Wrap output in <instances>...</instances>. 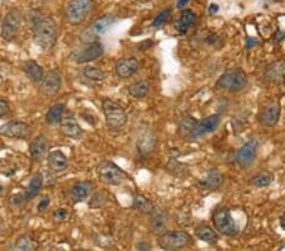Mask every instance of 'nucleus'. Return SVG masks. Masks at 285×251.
<instances>
[{"mask_svg": "<svg viewBox=\"0 0 285 251\" xmlns=\"http://www.w3.org/2000/svg\"><path fill=\"white\" fill-rule=\"evenodd\" d=\"M33 40L42 50H51L57 41V24L50 17L38 18L33 24Z\"/></svg>", "mask_w": 285, "mask_h": 251, "instance_id": "1", "label": "nucleus"}, {"mask_svg": "<svg viewBox=\"0 0 285 251\" xmlns=\"http://www.w3.org/2000/svg\"><path fill=\"white\" fill-rule=\"evenodd\" d=\"M103 112L104 116H105L106 126L111 130L119 131L127 123L128 117L124 108L119 103L114 102V100L105 98L103 100Z\"/></svg>", "mask_w": 285, "mask_h": 251, "instance_id": "2", "label": "nucleus"}, {"mask_svg": "<svg viewBox=\"0 0 285 251\" xmlns=\"http://www.w3.org/2000/svg\"><path fill=\"white\" fill-rule=\"evenodd\" d=\"M248 79L242 69H236L221 76L216 83V88L219 90H228L231 93L241 92L246 88Z\"/></svg>", "mask_w": 285, "mask_h": 251, "instance_id": "3", "label": "nucleus"}, {"mask_svg": "<svg viewBox=\"0 0 285 251\" xmlns=\"http://www.w3.org/2000/svg\"><path fill=\"white\" fill-rule=\"evenodd\" d=\"M93 9V0H70L66 7L65 17L73 26L81 24Z\"/></svg>", "mask_w": 285, "mask_h": 251, "instance_id": "4", "label": "nucleus"}, {"mask_svg": "<svg viewBox=\"0 0 285 251\" xmlns=\"http://www.w3.org/2000/svg\"><path fill=\"white\" fill-rule=\"evenodd\" d=\"M22 22H23V15H22L21 10L15 9V8L10 9L3 19L2 29H0L3 40L7 41V42L14 41L18 37L19 31H21Z\"/></svg>", "mask_w": 285, "mask_h": 251, "instance_id": "5", "label": "nucleus"}, {"mask_svg": "<svg viewBox=\"0 0 285 251\" xmlns=\"http://www.w3.org/2000/svg\"><path fill=\"white\" fill-rule=\"evenodd\" d=\"M191 244L190 235L185 231H168L158 237V245L164 250L185 249Z\"/></svg>", "mask_w": 285, "mask_h": 251, "instance_id": "6", "label": "nucleus"}, {"mask_svg": "<svg viewBox=\"0 0 285 251\" xmlns=\"http://www.w3.org/2000/svg\"><path fill=\"white\" fill-rule=\"evenodd\" d=\"M97 173L99 179L108 185H119L127 179V173L112 162H103L98 165Z\"/></svg>", "mask_w": 285, "mask_h": 251, "instance_id": "7", "label": "nucleus"}, {"mask_svg": "<svg viewBox=\"0 0 285 251\" xmlns=\"http://www.w3.org/2000/svg\"><path fill=\"white\" fill-rule=\"evenodd\" d=\"M116 23V17L114 15H104L94 22L89 28H86L81 33L80 40L85 43L94 42V38H97L100 34H104L113 24Z\"/></svg>", "mask_w": 285, "mask_h": 251, "instance_id": "8", "label": "nucleus"}, {"mask_svg": "<svg viewBox=\"0 0 285 251\" xmlns=\"http://www.w3.org/2000/svg\"><path fill=\"white\" fill-rule=\"evenodd\" d=\"M213 223L215 227L224 236H234L237 234V225L231 212L227 208H219L213 213Z\"/></svg>", "mask_w": 285, "mask_h": 251, "instance_id": "9", "label": "nucleus"}, {"mask_svg": "<svg viewBox=\"0 0 285 251\" xmlns=\"http://www.w3.org/2000/svg\"><path fill=\"white\" fill-rule=\"evenodd\" d=\"M32 127L26 122L10 121L0 127V135L4 137L17 138V140H26L31 136Z\"/></svg>", "mask_w": 285, "mask_h": 251, "instance_id": "10", "label": "nucleus"}, {"mask_svg": "<svg viewBox=\"0 0 285 251\" xmlns=\"http://www.w3.org/2000/svg\"><path fill=\"white\" fill-rule=\"evenodd\" d=\"M219 123H221V117L218 114L207 117V118H204L203 121L198 122L194 126V128L190 131L188 137L191 138V140H197V138H201L203 136L209 135V133L215 132L217 130Z\"/></svg>", "mask_w": 285, "mask_h": 251, "instance_id": "11", "label": "nucleus"}, {"mask_svg": "<svg viewBox=\"0 0 285 251\" xmlns=\"http://www.w3.org/2000/svg\"><path fill=\"white\" fill-rule=\"evenodd\" d=\"M257 144L256 140H251L246 142L236 154V162L242 169H247L254 164L257 154Z\"/></svg>", "mask_w": 285, "mask_h": 251, "instance_id": "12", "label": "nucleus"}, {"mask_svg": "<svg viewBox=\"0 0 285 251\" xmlns=\"http://www.w3.org/2000/svg\"><path fill=\"white\" fill-rule=\"evenodd\" d=\"M62 78L61 73L57 69L51 70L43 76L42 81H41V93L47 97H52V95L57 94L61 89Z\"/></svg>", "mask_w": 285, "mask_h": 251, "instance_id": "13", "label": "nucleus"}, {"mask_svg": "<svg viewBox=\"0 0 285 251\" xmlns=\"http://www.w3.org/2000/svg\"><path fill=\"white\" fill-rule=\"evenodd\" d=\"M139 69V62L136 57L128 56V57H122L117 61L116 64V73L119 78L128 79L131 76H133L134 74L138 71Z\"/></svg>", "mask_w": 285, "mask_h": 251, "instance_id": "14", "label": "nucleus"}, {"mask_svg": "<svg viewBox=\"0 0 285 251\" xmlns=\"http://www.w3.org/2000/svg\"><path fill=\"white\" fill-rule=\"evenodd\" d=\"M60 130L66 137L73 138V140H79L83 136V130L73 114L62 117L61 122H60Z\"/></svg>", "mask_w": 285, "mask_h": 251, "instance_id": "15", "label": "nucleus"}, {"mask_svg": "<svg viewBox=\"0 0 285 251\" xmlns=\"http://www.w3.org/2000/svg\"><path fill=\"white\" fill-rule=\"evenodd\" d=\"M48 149H50V144L47 138L45 136H37L29 144V155L33 162L40 163L48 155Z\"/></svg>", "mask_w": 285, "mask_h": 251, "instance_id": "16", "label": "nucleus"}, {"mask_svg": "<svg viewBox=\"0 0 285 251\" xmlns=\"http://www.w3.org/2000/svg\"><path fill=\"white\" fill-rule=\"evenodd\" d=\"M137 151L139 156H149L156 147V136L152 131L146 130L137 138Z\"/></svg>", "mask_w": 285, "mask_h": 251, "instance_id": "17", "label": "nucleus"}, {"mask_svg": "<svg viewBox=\"0 0 285 251\" xmlns=\"http://www.w3.org/2000/svg\"><path fill=\"white\" fill-rule=\"evenodd\" d=\"M103 53H104L103 43L94 41V42H90L89 45H87L86 47H85L84 50L78 55L76 61H78V64H86V62L94 61V60L99 59Z\"/></svg>", "mask_w": 285, "mask_h": 251, "instance_id": "18", "label": "nucleus"}, {"mask_svg": "<svg viewBox=\"0 0 285 251\" xmlns=\"http://www.w3.org/2000/svg\"><path fill=\"white\" fill-rule=\"evenodd\" d=\"M260 122L266 127H274L280 118V105L279 103H270L260 113Z\"/></svg>", "mask_w": 285, "mask_h": 251, "instance_id": "19", "label": "nucleus"}, {"mask_svg": "<svg viewBox=\"0 0 285 251\" xmlns=\"http://www.w3.org/2000/svg\"><path fill=\"white\" fill-rule=\"evenodd\" d=\"M93 190V183L87 182V180H80L76 182L75 184L71 187L70 189V197L75 203H80L87 199L92 194Z\"/></svg>", "mask_w": 285, "mask_h": 251, "instance_id": "20", "label": "nucleus"}, {"mask_svg": "<svg viewBox=\"0 0 285 251\" xmlns=\"http://www.w3.org/2000/svg\"><path fill=\"white\" fill-rule=\"evenodd\" d=\"M222 183H223V175L216 169H212L202 176L198 185L202 190H215L221 187Z\"/></svg>", "mask_w": 285, "mask_h": 251, "instance_id": "21", "label": "nucleus"}, {"mask_svg": "<svg viewBox=\"0 0 285 251\" xmlns=\"http://www.w3.org/2000/svg\"><path fill=\"white\" fill-rule=\"evenodd\" d=\"M47 164L48 168L54 173H62V171H65L68 168V160L66 155L62 151H60V150H54V151L48 152Z\"/></svg>", "mask_w": 285, "mask_h": 251, "instance_id": "22", "label": "nucleus"}, {"mask_svg": "<svg viewBox=\"0 0 285 251\" xmlns=\"http://www.w3.org/2000/svg\"><path fill=\"white\" fill-rule=\"evenodd\" d=\"M22 69H23L27 78L35 84H41L43 76H45L43 67L38 62H35L34 60H27L23 64V66H22Z\"/></svg>", "mask_w": 285, "mask_h": 251, "instance_id": "23", "label": "nucleus"}, {"mask_svg": "<svg viewBox=\"0 0 285 251\" xmlns=\"http://www.w3.org/2000/svg\"><path fill=\"white\" fill-rule=\"evenodd\" d=\"M42 185H43V178L41 174H35L33 178L31 179V182H29L28 187H27L26 192H24V198H26V201H31V199H33L37 197L38 194L41 193V189H42Z\"/></svg>", "mask_w": 285, "mask_h": 251, "instance_id": "24", "label": "nucleus"}, {"mask_svg": "<svg viewBox=\"0 0 285 251\" xmlns=\"http://www.w3.org/2000/svg\"><path fill=\"white\" fill-rule=\"evenodd\" d=\"M64 112L65 104H62V103H57V104L50 107V109H48L45 114V119L46 122H47V124H59L60 122H61L62 117H64Z\"/></svg>", "mask_w": 285, "mask_h": 251, "instance_id": "25", "label": "nucleus"}, {"mask_svg": "<svg viewBox=\"0 0 285 251\" xmlns=\"http://www.w3.org/2000/svg\"><path fill=\"white\" fill-rule=\"evenodd\" d=\"M195 22H197V17L191 10H183L182 14H180L179 21H177L176 27L177 29H179L180 33L184 34L194 26V24H195Z\"/></svg>", "mask_w": 285, "mask_h": 251, "instance_id": "26", "label": "nucleus"}, {"mask_svg": "<svg viewBox=\"0 0 285 251\" xmlns=\"http://www.w3.org/2000/svg\"><path fill=\"white\" fill-rule=\"evenodd\" d=\"M152 220H151V231L153 234H163L165 232L166 225H168V220L164 212H156L155 209L151 212Z\"/></svg>", "mask_w": 285, "mask_h": 251, "instance_id": "27", "label": "nucleus"}, {"mask_svg": "<svg viewBox=\"0 0 285 251\" xmlns=\"http://www.w3.org/2000/svg\"><path fill=\"white\" fill-rule=\"evenodd\" d=\"M195 235L199 240L207 242V244H217L218 242V235L207 225L198 226L195 230Z\"/></svg>", "mask_w": 285, "mask_h": 251, "instance_id": "28", "label": "nucleus"}, {"mask_svg": "<svg viewBox=\"0 0 285 251\" xmlns=\"http://www.w3.org/2000/svg\"><path fill=\"white\" fill-rule=\"evenodd\" d=\"M128 92L136 99H144L149 95L150 93V84L146 80H139L132 84V85L128 88Z\"/></svg>", "mask_w": 285, "mask_h": 251, "instance_id": "29", "label": "nucleus"}, {"mask_svg": "<svg viewBox=\"0 0 285 251\" xmlns=\"http://www.w3.org/2000/svg\"><path fill=\"white\" fill-rule=\"evenodd\" d=\"M14 249L15 250H23V251H28V250H34L35 249V244L34 240L31 235L24 234L21 235L14 242Z\"/></svg>", "mask_w": 285, "mask_h": 251, "instance_id": "30", "label": "nucleus"}, {"mask_svg": "<svg viewBox=\"0 0 285 251\" xmlns=\"http://www.w3.org/2000/svg\"><path fill=\"white\" fill-rule=\"evenodd\" d=\"M83 74L85 78L93 81H101L106 78L105 71H103L97 66H85L83 69Z\"/></svg>", "mask_w": 285, "mask_h": 251, "instance_id": "31", "label": "nucleus"}, {"mask_svg": "<svg viewBox=\"0 0 285 251\" xmlns=\"http://www.w3.org/2000/svg\"><path fill=\"white\" fill-rule=\"evenodd\" d=\"M285 74V62H275V64L270 65L266 70V76L270 80L276 81L280 76H283Z\"/></svg>", "mask_w": 285, "mask_h": 251, "instance_id": "32", "label": "nucleus"}, {"mask_svg": "<svg viewBox=\"0 0 285 251\" xmlns=\"http://www.w3.org/2000/svg\"><path fill=\"white\" fill-rule=\"evenodd\" d=\"M133 207L139 212H144V213H151L153 211V206L149 199H146L142 195H137L134 197L133 201Z\"/></svg>", "mask_w": 285, "mask_h": 251, "instance_id": "33", "label": "nucleus"}, {"mask_svg": "<svg viewBox=\"0 0 285 251\" xmlns=\"http://www.w3.org/2000/svg\"><path fill=\"white\" fill-rule=\"evenodd\" d=\"M271 180H273L271 175H269V174H266V173H261V174H257L256 176H254L251 183L254 187L264 188V187H268V185L271 184Z\"/></svg>", "mask_w": 285, "mask_h": 251, "instance_id": "34", "label": "nucleus"}, {"mask_svg": "<svg viewBox=\"0 0 285 251\" xmlns=\"http://www.w3.org/2000/svg\"><path fill=\"white\" fill-rule=\"evenodd\" d=\"M197 123H198V122H197L193 117H185V118H183L182 122H180V133H184V135L188 136Z\"/></svg>", "mask_w": 285, "mask_h": 251, "instance_id": "35", "label": "nucleus"}, {"mask_svg": "<svg viewBox=\"0 0 285 251\" xmlns=\"http://www.w3.org/2000/svg\"><path fill=\"white\" fill-rule=\"evenodd\" d=\"M170 15H171V9H169V8L164 9L163 12L158 13L157 17L153 19V23H152L153 27H155V28H160V27H163L164 24L169 21Z\"/></svg>", "mask_w": 285, "mask_h": 251, "instance_id": "36", "label": "nucleus"}, {"mask_svg": "<svg viewBox=\"0 0 285 251\" xmlns=\"http://www.w3.org/2000/svg\"><path fill=\"white\" fill-rule=\"evenodd\" d=\"M50 204H51V199H50V197H47V195H45V197L41 199L40 203H38L37 211H38V212H45L46 209H48V207H50Z\"/></svg>", "mask_w": 285, "mask_h": 251, "instance_id": "37", "label": "nucleus"}, {"mask_svg": "<svg viewBox=\"0 0 285 251\" xmlns=\"http://www.w3.org/2000/svg\"><path fill=\"white\" fill-rule=\"evenodd\" d=\"M9 111H10L9 103H8L5 99H2V98H0V118L7 116V114L9 113Z\"/></svg>", "mask_w": 285, "mask_h": 251, "instance_id": "38", "label": "nucleus"}, {"mask_svg": "<svg viewBox=\"0 0 285 251\" xmlns=\"http://www.w3.org/2000/svg\"><path fill=\"white\" fill-rule=\"evenodd\" d=\"M67 217V211L65 208H59L54 212V220L60 222V221H64Z\"/></svg>", "mask_w": 285, "mask_h": 251, "instance_id": "39", "label": "nucleus"}, {"mask_svg": "<svg viewBox=\"0 0 285 251\" xmlns=\"http://www.w3.org/2000/svg\"><path fill=\"white\" fill-rule=\"evenodd\" d=\"M12 202H13V203H14L17 207H21V206H23V204L26 203L27 201H26V198H24V195H23V194H15L14 197H13Z\"/></svg>", "mask_w": 285, "mask_h": 251, "instance_id": "40", "label": "nucleus"}, {"mask_svg": "<svg viewBox=\"0 0 285 251\" xmlns=\"http://www.w3.org/2000/svg\"><path fill=\"white\" fill-rule=\"evenodd\" d=\"M217 10H218V5L212 4L209 8V14H215V13H217Z\"/></svg>", "mask_w": 285, "mask_h": 251, "instance_id": "41", "label": "nucleus"}, {"mask_svg": "<svg viewBox=\"0 0 285 251\" xmlns=\"http://www.w3.org/2000/svg\"><path fill=\"white\" fill-rule=\"evenodd\" d=\"M189 2H190V0H179V2H177V8H179V9H182V8L185 7V5L188 4Z\"/></svg>", "mask_w": 285, "mask_h": 251, "instance_id": "42", "label": "nucleus"}, {"mask_svg": "<svg viewBox=\"0 0 285 251\" xmlns=\"http://www.w3.org/2000/svg\"><path fill=\"white\" fill-rule=\"evenodd\" d=\"M280 226H281V228H284L285 230V213L281 216V218H280Z\"/></svg>", "mask_w": 285, "mask_h": 251, "instance_id": "43", "label": "nucleus"}, {"mask_svg": "<svg viewBox=\"0 0 285 251\" xmlns=\"http://www.w3.org/2000/svg\"><path fill=\"white\" fill-rule=\"evenodd\" d=\"M283 83H284V86H285V75H284V78H283Z\"/></svg>", "mask_w": 285, "mask_h": 251, "instance_id": "44", "label": "nucleus"}, {"mask_svg": "<svg viewBox=\"0 0 285 251\" xmlns=\"http://www.w3.org/2000/svg\"><path fill=\"white\" fill-rule=\"evenodd\" d=\"M0 234H2V228H0Z\"/></svg>", "mask_w": 285, "mask_h": 251, "instance_id": "45", "label": "nucleus"}]
</instances>
